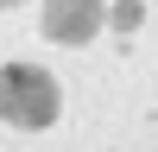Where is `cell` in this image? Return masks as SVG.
<instances>
[{"instance_id":"1","label":"cell","mask_w":158,"mask_h":152,"mask_svg":"<svg viewBox=\"0 0 158 152\" xmlns=\"http://www.w3.org/2000/svg\"><path fill=\"white\" fill-rule=\"evenodd\" d=\"M63 108L57 76L38 70V63H6L0 70V120L6 127H51Z\"/></svg>"},{"instance_id":"2","label":"cell","mask_w":158,"mask_h":152,"mask_svg":"<svg viewBox=\"0 0 158 152\" xmlns=\"http://www.w3.org/2000/svg\"><path fill=\"white\" fill-rule=\"evenodd\" d=\"M101 32V0H44V38L51 44H89Z\"/></svg>"},{"instance_id":"3","label":"cell","mask_w":158,"mask_h":152,"mask_svg":"<svg viewBox=\"0 0 158 152\" xmlns=\"http://www.w3.org/2000/svg\"><path fill=\"white\" fill-rule=\"evenodd\" d=\"M114 25H120V32H133V25H139V0H120V6H114Z\"/></svg>"},{"instance_id":"4","label":"cell","mask_w":158,"mask_h":152,"mask_svg":"<svg viewBox=\"0 0 158 152\" xmlns=\"http://www.w3.org/2000/svg\"><path fill=\"white\" fill-rule=\"evenodd\" d=\"M0 6H19V0H0Z\"/></svg>"}]
</instances>
